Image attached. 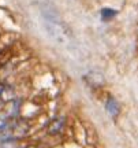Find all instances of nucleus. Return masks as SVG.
I'll return each instance as SVG.
<instances>
[{
	"mask_svg": "<svg viewBox=\"0 0 138 148\" xmlns=\"http://www.w3.org/2000/svg\"><path fill=\"white\" fill-rule=\"evenodd\" d=\"M115 15H116V11L112 10V8H103V10H101V18H103L104 21L111 19V18H114Z\"/></svg>",
	"mask_w": 138,
	"mask_h": 148,
	"instance_id": "obj_4",
	"label": "nucleus"
},
{
	"mask_svg": "<svg viewBox=\"0 0 138 148\" xmlns=\"http://www.w3.org/2000/svg\"><path fill=\"white\" fill-rule=\"evenodd\" d=\"M85 79L92 88H99V86H101V85L104 84V77L99 71H90L89 74L85 75Z\"/></svg>",
	"mask_w": 138,
	"mask_h": 148,
	"instance_id": "obj_1",
	"label": "nucleus"
},
{
	"mask_svg": "<svg viewBox=\"0 0 138 148\" xmlns=\"http://www.w3.org/2000/svg\"><path fill=\"white\" fill-rule=\"evenodd\" d=\"M3 89H4V86H3V85H0V96H1V92H3Z\"/></svg>",
	"mask_w": 138,
	"mask_h": 148,
	"instance_id": "obj_5",
	"label": "nucleus"
},
{
	"mask_svg": "<svg viewBox=\"0 0 138 148\" xmlns=\"http://www.w3.org/2000/svg\"><path fill=\"white\" fill-rule=\"evenodd\" d=\"M105 110L111 116H118L120 114V104L118 103V100L112 96H108V99L105 101Z\"/></svg>",
	"mask_w": 138,
	"mask_h": 148,
	"instance_id": "obj_2",
	"label": "nucleus"
},
{
	"mask_svg": "<svg viewBox=\"0 0 138 148\" xmlns=\"http://www.w3.org/2000/svg\"><path fill=\"white\" fill-rule=\"evenodd\" d=\"M26 148H33V147H26Z\"/></svg>",
	"mask_w": 138,
	"mask_h": 148,
	"instance_id": "obj_6",
	"label": "nucleus"
},
{
	"mask_svg": "<svg viewBox=\"0 0 138 148\" xmlns=\"http://www.w3.org/2000/svg\"><path fill=\"white\" fill-rule=\"evenodd\" d=\"M64 122H66V119H64L63 116L55 118V119L49 123V126H48V133L52 134V136L59 134V133L62 132V129L64 127Z\"/></svg>",
	"mask_w": 138,
	"mask_h": 148,
	"instance_id": "obj_3",
	"label": "nucleus"
}]
</instances>
